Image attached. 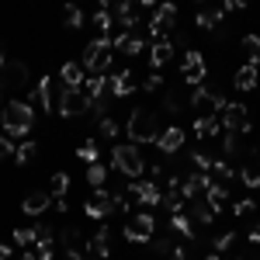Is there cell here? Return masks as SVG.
Returning a JSON list of instances; mask_svg holds the SVG:
<instances>
[{"instance_id": "6da1fadb", "label": "cell", "mask_w": 260, "mask_h": 260, "mask_svg": "<svg viewBox=\"0 0 260 260\" xmlns=\"http://www.w3.org/2000/svg\"><path fill=\"white\" fill-rule=\"evenodd\" d=\"M0 125H4V136L7 139H24L35 125V111L28 101H7L0 108Z\"/></svg>"}, {"instance_id": "7a4b0ae2", "label": "cell", "mask_w": 260, "mask_h": 260, "mask_svg": "<svg viewBox=\"0 0 260 260\" xmlns=\"http://www.w3.org/2000/svg\"><path fill=\"white\" fill-rule=\"evenodd\" d=\"M160 121H156V111L149 108H132L128 111V121H125V136L132 139V146H142V142H156L160 139Z\"/></svg>"}, {"instance_id": "3957f363", "label": "cell", "mask_w": 260, "mask_h": 260, "mask_svg": "<svg viewBox=\"0 0 260 260\" xmlns=\"http://www.w3.org/2000/svg\"><path fill=\"white\" fill-rule=\"evenodd\" d=\"M111 167L118 177H128V180H139L146 174V160H142L139 146H115L111 149Z\"/></svg>"}, {"instance_id": "277c9868", "label": "cell", "mask_w": 260, "mask_h": 260, "mask_svg": "<svg viewBox=\"0 0 260 260\" xmlns=\"http://www.w3.org/2000/svg\"><path fill=\"white\" fill-rule=\"evenodd\" d=\"M225 104H229V101H225V94H222L219 87L201 83V87L191 90V108L198 111V118H201V115H215V118H219L222 111H225Z\"/></svg>"}, {"instance_id": "5b68a950", "label": "cell", "mask_w": 260, "mask_h": 260, "mask_svg": "<svg viewBox=\"0 0 260 260\" xmlns=\"http://www.w3.org/2000/svg\"><path fill=\"white\" fill-rule=\"evenodd\" d=\"M87 73H98L104 77V70L111 66V39H94L87 49H83V62H80Z\"/></svg>"}, {"instance_id": "8992f818", "label": "cell", "mask_w": 260, "mask_h": 260, "mask_svg": "<svg viewBox=\"0 0 260 260\" xmlns=\"http://www.w3.org/2000/svg\"><path fill=\"white\" fill-rule=\"evenodd\" d=\"M125 194H128V201H136V205H142V208H153V205H160L163 201V191L156 180H128L125 184Z\"/></svg>"}, {"instance_id": "52a82bcc", "label": "cell", "mask_w": 260, "mask_h": 260, "mask_svg": "<svg viewBox=\"0 0 260 260\" xmlns=\"http://www.w3.org/2000/svg\"><path fill=\"white\" fill-rule=\"evenodd\" d=\"M153 236H156V219H153V212H136L132 219L125 222V240L149 243Z\"/></svg>"}, {"instance_id": "ba28073f", "label": "cell", "mask_w": 260, "mask_h": 260, "mask_svg": "<svg viewBox=\"0 0 260 260\" xmlns=\"http://www.w3.org/2000/svg\"><path fill=\"white\" fill-rule=\"evenodd\" d=\"M219 121H222L225 132H236V136L250 132V111H246V104H240V101H229L225 111L219 115Z\"/></svg>"}, {"instance_id": "9c48e42d", "label": "cell", "mask_w": 260, "mask_h": 260, "mask_svg": "<svg viewBox=\"0 0 260 260\" xmlns=\"http://www.w3.org/2000/svg\"><path fill=\"white\" fill-rule=\"evenodd\" d=\"M177 24V4H160L156 14L149 18V39L167 42V31Z\"/></svg>"}, {"instance_id": "30bf717a", "label": "cell", "mask_w": 260, "mask_h": 260, "mask_svg": "<svg viewBox=\"0 0 260 260\" xmlns=\"http://www.w3.org/2000/svg\"><path fill=\"white\" fill-rule=\"evenodd\" d=\"M205 73H208L205 70V56H201L198 49H187L184 52V62H180V80L191 83V90H194V87L205 83Z\"/></svg>"}, {"instance_id": "8fae6325", "label": "cell", "mask_w": 260, "mask_h": 260, "mask_svg": "<svg viewBox=\"0 0 260 260\" xmlns=\"http://www.w3.org/2000/svg\"><path fill=\"white\" fill-rule=\"evenodd\" d=\"M59 115H62V118H80V115H90V98L83 94V87H80V90H66V87H62V94H59Z\"/></svg>"}, {"instance_id": "7c38bea8", "label": "cell", "mask_w": 260, "mask_h": 260, "mask_svg": "<svg viewBox=\"0 0 260 260\" xmlns=\"http://www.w3.org/2000/svg\"><path fill=\"white\" fill-rule=\"evenodd\" d=\"M83 212L90 215V219H108L111 212H115V198H111V191L108 187H94V194L87 198V205H83Z\"/></svg>"}, {"instance_id": "4fadbf2b", "label": "cell", "mask_w": 260, "mask_h": 260, "mask_svg": "<svg viewBox=\"0 0 260 260\" xmlns=\"http://www.w3.org/2000/svg\"><path fill=\"white\" fill-rule=\"evenodd\" d=\"M187 219L194 222V229H198V225H205V229H208V225L215 222V208H212V205L205 201V194H201V198L187 201Z\"/></svg>"}, {"instance_id": "5bb4252c", "label": "cell", "mask_w": 260, "mask_h": 260, "mask_svg": "<svg viewBox=\"0 0 260 260\" xmlns=\"http://www.w3.org/2000/svg\"><path fill=\"white\" fill-rule=\"evenodd\" d=\"M52 87H56L52 77H42L39 87H35V94H31V101L39 104L42 111H56V108H59V104H56V94H52Z\"/></svg>"}, {"instance_id": "9a60e30c", "label": "cell", "mask_w": 260, "mask_h": 260, "mask_svg": "<svg viewBox=\"0 0 260 260\" xmlns=\"http://www.w3.org/2000/svg\"><path fill=\"white\" fill-rule=\"evenodd\" d=\"M156 146H160L163 156H174V153H180V146H184V132H180L177 125H170V128H163V132H160Z\"/></svg>"}, {"instance_id": "2e32d148", "label": "cell", "mask_w": 260, "mask_h": 260, "mask_svg": "<svg viewBox=\"0 0 260 260\" xmlns=\"http://www.w3.org/2000/svg\"><path fill=\"white\" fill-rule=\"evenodd\" d=\"M21 208H24V215H31V219H35V215H42V212H49V208H52V194H49V191H31V194L24 198Z\"/></svg>"}, {"instance_id": "e0dca14e", "label": "cell", "mask_w": 260, "mask_h": 260, "mask_svg": "<svg viewBox=\"0 0 260 260\" xmlns=\"http://www.w3.org/2000/svg\"><path fill=\"white\" fill-rule=\"evenodd\" d=\"M108 240H111V233H108V225H101L83 250H87V253H94L98 260H104V257H111V243H108Z\"/></svg>"}, {"instance_id": "ac0fdd59", "label": "cell", "mask_w": 260, "mask_h": 260, "mask_svg": "<svg viewBox=\"0 0 260 260\" xmlns=\"http://www.w3.org/2000/svg\"><path fill=\"white\" fill-rule=\"evenodd\" d=\"M257 83H260V70H257V66H250V62H243L240 70H236V77H233V87L243 90V94H246V90H253Z\"/></svg>"}, {"instance_id": "d6986e66", "label": "cell", "mask_w": 260, "mask_h": 260, "mask_svg": "<svg viewBox=\"0 0 260 260\" xmlns=\"http://www.w3.org/2000/svg\"><path fill=\"white\" fill-rule=\"evenodd\" d=\"M59 80H62V87H66V90H80L83 80H87V77H83V66H80V62H62Z\"/></svg>"}, {"instance_id": "ffe728a7", "label": "cell", "mask_w": 260, "mask_h": 260, "mask_svg": "<svg viewBox=\"0 0 260 260\" xmlns=\"http://www.w3.org/2000/svg\"><path fill=\"white\" fill-rule=\"evenodd\" d=\"M111 49H118V52H125V56H139L142 49H146V42L139 39V35H115L111 39Z\"/></svg>"}, {"instance_id": "44dd1931", "label": "cell", "mask_w": 260, "mask_h": 260, "mask_svg": "<svg viewBox=\"0 0 260 260\" xmlns=\"http://www.w3.org/2000/svg\"><path fill=\"white\" fill-rule=\"evenodd\" d=\"M170 59H174V45L170 42H153L149 45V66L153 70H163Z\"/></svg>"}, {"instance_id": "7402d4cb", "label": "cell", "mask_w": 260, "mask_h": 260, "mask_svg": "<svg viewBox=\"0 0 260 260\" xmlns=\"http://www.w3.org/2000/svg\"><path fill=\"white\" fill-rule=\"evenodd\" d=\"M108 90H111V98H128V94L136 90V83H132V73H128V70L115 73V77L108 80Z\"/></svg>"}, {"instance_id": "603a6c76", "label": "cell", "mask_w": 260, "mask_h": 260, "mask_svg": "<svg viewBox=\"0 0 260 260\" xmlns=\"http://www.w3.org/2000/svg\"><path fill=\"white\" fill-rule=\"evenodd\" d=\"M222 132V121L215 118V115H201V118H194V136L198 139H215Z\"/></svg>"}, {"instance_id": "cb8c5ba5", "label": "cell", "mask_w": 260, "mask_h": 260, "mask_svg": "<svg viewBox=\"0 0 260 260\" xmlns=\"http://www.w3.org/2000/svg\"><path fill=\"white\" fill-rule=\"evenodd\" d=\"M111 28H115V18L108 7H98L94 14V39H111Z\"/></svg>"}, {"instance_id": "d4e9b609", "label": "cell", "mask_w": 260, "mask_h": 260, "mask_svg": "<svg viewBox=\"0 0 260 260\" xmlns=\"http://www.w3.org/2000/svg\"><path fill=\"white\" fill-rule=\"evenodd\" d=\"M205 201H208V205H212V208H215V215H219L222 208H225V205H229V187H225V184H219V180H215V184H212V187H208V191H205Z\"/></svg>"}, {"instance_id": "484cf974", "label": "cell", "mask_w": 260, "mask_h": 260, "mask_svg": "<svg viewBox=\"0 0 260 260\" xmlns=\"http://www.w3.org/2000/svg\"><path fill=\"white\" fill-rule=\"evenodd\" d=\"M170 233H180L187 243L198 236V229H194V222L187 219V212H184V215H170Z\"/></svg>"}, {"instance_id": "4316f807", "label": "cell", "mask_w": 260, "mask_h": 260, "mask_svg": "<svg viewBox=\"0 0 260 260\" xmlns=\"http://www.w3.org/2000/svg\"><path fill=\"white\" fill-rule=\"evenodd\" d=\"M104 90H108V80L98 77V73H87V80H83V94L90 101H101L104 98Z\"/></svg>"}, {"instance_id": "83f0119b", "label": "cell", "mask_w": 260, "mask_h": 260, "mask_svg": "<svg viewBox=\"0 0 260 260\" xmlns=\"http://www.w3.org/2000/svg\"><path fill=\"white\" fill-rule=\"evenodd\" d=\"M222 18H225V14H222V7H219V11H198V14H194L198 28H205V31H219Z\"/></svg>"}, {"instance_id": "f1b7e54d", "label": "cell", "mask_w": 260, "mask_h": 260, "mask_svg": "<svg viewBox=\"0 0 260 260\" xmlns=\"http://www.w3.org/2000/svg\"><path fill=\"white\" fill-rule=\"evenodd\" d=\"M240 49H243V56H246V62L260 70V39H257V35H243Z\"/></svg>"}, {"instance_id": "f546056e", "label": "cell", "mask_w": 260, "mask_h": 260, "mask_svg": "<svg viewBox=\"0 0 260 260\" xmlns=\"http://www.w3.org/2000/svg\"><path fill=\"white\" fill-rule=\"evenodd\" d=\"M59 243L66 246V250H80V243H83L80 229H77V225H62L59 229Z\"/></svg>"}, {"instance_id": "4dcf8cb0", "label": "cell", "mask_w": 260, "mask_h": 260, "mask_svg": "<svg viewBox=\"0 0 260 260\" xmlns=\"http://www.w3.org/2000/svg\"><path fill=\"white\" fill-rule=\"evenodd\" d=\"M212 174L219 177V184H225V187H229V180L236 177V167L225 160V156H219V160H215V167H212Z\"/></svg>"}, {"instance_id": "1f68e13d", "label": "cell", "mask_w": 260, "mask_h": 260, "mask_svg": "<svg viewBox=\"0 0 260 260\" xmlns=\"http://www.w3.org/2000/svg\"><path fill=\"white\" fill-rule=\"evenodd\" d=\"M66 191H70V174H52V180H49V194H52V201L66 198Z\"/></svg>"}, {"instance_id": "d6a6232c", "label": "cell", "mask_w": 260, "mask_h": 260, "mask_svg": "<svg viewBox=\"0 0 260 260\" xmlns=\"http://www.w3.org/2000/svg\"><path fill=\"white\" fill-rule=\"evenodd\" d=\"M163 208H167V212H170V215H184V208H187V201L180 198L177 191H167V194H163V201H160Z\"/></svg>"}, {"instance_id": "836d02e7", "label": "cell", "mask_w": 260, "mask_h": 260, "mask_svg": "<svg viewBox=\"0 0 260 260\" xmlns=\"http://www.w3.org/2000/svg\"><path fill=\"white\" fill-rule=\"evenodd\" d=\"M104 180H108V167H104V163H90V167H87V184H90V187H104Z\"/></svg>"}, {"instance_id": "e575fe53", "label": "cell", "mask_w": 260, "mask_h": 260, "mask_svg": "<svg viewBox=\"0 0 260 260\" xmlns=\"http://www.w3.org/2000/svg\"><path fill=\"white\" fill-rule=\"evenodd\" d=\"M77 156H80V160L87 163V167H90V163H98V160H101L98 142H94V139H83V142H80V149H77Z\"/></svg>"}, {"instance_id": "d590c367", "label": "cell", "mask_w": 260, "mask_h": 260, "mask_svg": "<svg viewBox=\"0 0 260 260\" xmlns=\"http://www.w3.org/2000/svg\"><path fill=\"white\" fill-rule=\"evenodd\" d=\"M7 77H11L14 87H24L28 83V66L24 62H7Z\"/></svg>"}, {"instance_id": "8d00e7d4", "label": "cell", "mask_w": 260, "mask_h": 260, "mask_svg": "<svg viewBox=\"0 0 260 260\" xmlns=\"http://www.w3.org/2000/svg\"><path fill=\"white\" fill-rule=\"evenodd\" d=\"M174 246H177V243L170 240V236H153V240H149V250H153L156 257H170Z\"/></svg>"}, {"instance_id": "74e56055", "label": "cell", "mask_w": 260, "mask_h": 260, "mask_svg": "<svg viewBox=\"0 0 260 260\" xmlns=\"http://www.w3.org/2000/svg\"><path fill=\"white\" fill-rule=\"evenodd\" d=\"M35 153H39V142L28 139V142H21L18 149H14V160H18V163H28V160H35Z\"/></svg>"}, {"instance_id": "f35d334b", "label": "cell", "mask_w": 260, "mask_h": 260, "mask_svg": "<svg viewBox=\"0 0 260 260\" xmlns=\"http://www.w3.org/2000/svg\"><path fill=\"white\" fill-rule=\"evenodd\" d=\"M222 156H225V160L240 156V136H236V132H225V139H222Z\"/></svg>"}, {"instance_id": "ab89813d", "label": "cell", "mask_w": 260, "mask_h": 260, "mask_svg": "<svg viewBox=\"0 0 260 260\" xmlns=\"http://www.w3.org/2000/svg\"><path fill=\"white\" fill-rule=\"evenodd\" d=\"M187 160L194 163V170H201V174H212V167H215V160H212L208 153H201V149H194V153H191Z\"/></svg>"}, {"instance_id": "60d3db41", "label": "cell", "mask_w": 260, "mask_h": 260, "mask_svg": "<svg viewBox=\"0 0 260 260\" xmlns=\"http://www.w3.org/2000/svg\"><path fill=\"white\" fill-rule=\"evenodd\" d=\"M240 180L250 187V191H260V167H243V170H240Z\"/></svg>"}, {"instance_id": "b9f144b4", "label": "cell", "mask_w": 260, "mask_h": 260, "mask_svg": "<svg viewBox=\"0 0 260 260\" xmlns=\"http://www.w3.org/2000/svg\"><path fill=\"white\" fill-rule=\"evenodd\" d=\"M180 108H184L180 94L177 90H167V94H163V111H167V115H180Z\"/></svg>"}, {"instance_id": "7bdbcfd3", "label": "cell", "mask_w": 260, "mask_h": 260, "mask_svg": "<svg viewBox=\"0 0 260 260\" xmlns=\"http://www.w3.org/2000/svg\"><path fill=\"white\" fill-rule=\"evenodd\" d=\"M62 24H66V28H80V24H83V11L70 4V7L62 11Z\"/></svg>"}, {"instance_id": "ee69618b", "label": "cell", "mask_w": 260, "mask_h": 260, "mask_svg": "<svg viewBox=\"0 0 260 260\" xmlns=\"http://www.w3.org/2000/svg\"><path fill=\"white\" fill-rule=\"evenodd\" d=\"M14 243H18V246H35V225H21V229H14Z\"/></svg>"}, {"instance_id": "f6af8a7d", "label": "cell", "mask_w": 260, "mask_h": 260, "mask_svg": "<svg viewBox=\"0 0 260 260\" xmlns=\"http://www.w3.org/2000/svg\"><path fill=\"white\" fill-rule=\"evenodd\" d=\"M229 246H236V233H222V236H215V243H212V253H225Z\"/></svg>"}, {"instance_id": "bcb514c9", "label": "cell", "mask_w": 260, "mask_h": 260, "mask_svg": "<svg viewBox=\"0 0 260 260\" xmlns=\"http://www.w3.org/2000/svg\"><path fill=\"white\" fill-rule=\"evenodd\" d=\"M253 205H257L253 198H243V201H236V205H233V215H236V219L250 215V212H253Z\"/></svg>"}, {"instance_id": "7dc6e473", "label": "cell", "mask_w": 260, "mask_h": 260, "mask_svg": "<svg viewBox=\"0 0 260 260\" xmlns=\"http://www.w3.org/2000/svg\"><path fill=\"white\" fill-rule=\"evenodd\" d=\"M191 250H194V246H187V243H177V246L170 250V257H167V260H191Z\"/></svg>"}, {"instance_id": "c3c4849f", "label": "cell", "mask_w": 260, "mask_h": 260, "mask_svg": "<svg viewBox=\"0 0 260 260\" xmlns=\"http://www.w3.org/2000/svg\"><path fill=\"white\" fill-rule=\"evenodd\" d=\"M160 83H163V77H160V73H149V77H146V80H142L139 87L146 90V94H153V90H160Z\"/></svg>"}, {"instance_id": "681fc988", "label": "cell", "mask_w": 260, "mask_h": 260, "mask_svg": "<svg viewBox=\"0 0 260 260\" xmlns=\"http://www.w3.org/2000/svg\"><path fill=\"white\" fill-rule=\"evenodd\" d=\"M101 136H104V139H115V136H118V121L104 118V121H101Z\"/></svg>"}, {"instance_id": "f907efd6", "label": "cell", "mask_w": 260, "mask_h": 260, "mask_svg": "<svg viewBox=\"0 0 260 260\" xmlns=\"http://www.w3.org/2000/svg\"><path fill=\"white\" fill-rule=\"evenodd\" d=\"M11 153H14V146H11V139H4V132H0V160L11 156Z\"/></svg>"}, {"instance_id": "816d5d0a", "label": "cell", "mask_w": 260, "mask_h": 260, "mask_svg": "<svg viewBox=\"0 0 260 260\" xmlns=\"http://www.w3.org/2000/svg\"><path fill=\"white\" fill-rule=\"evenodd\" d=\"M62 260H87V253H83V250H66Z\"/></svg>"}, {"instance_id": "f5cc1de1", "label": "cell", "mask_w": 260, "mask_h": 260, "mask_svg": "<svg viewBox=\"0 0 260 260\" xmlns=\"http://www.w3.org/2000/svg\"><path fill=\"white\" fill-rule=\"evenodd\" d=\"M250 243H253V246L260 243V219L253 222V225H250Z\"/></svg>"}, {"instance_id": "db71d44e", "label": "cell", "mask_w": 260, "mask_h": 260, "mask_svg": "<svg viewBox=\"0 0 260 260\" xmlns=\"http://www.w3.org/2000/svg\"><path fill=\"white\" fill-rule=\"evenodd\" d=\"M52 205H56V208H59L62 215H66V212H70V201H66V198H56V201H52Z\"/></svg>"}, {"instance_id": "11a10c76", "label": "cell", "mask_w": 260, "mask_h": 260, "mask_svg": "<svg viewBox=\"0 0 260 260\" xmlns=\"http://www.w3.org/2000/svg\"><path fill=\"white\" fill-rule=\"evenodd\" d=\"M14 260H39V257H35L31 250H24V253H18V257H14Z\"/></svg>"}, {"instance_id": "9f6ffc18", "label": "cell", "mask_w": 260, "mask_h": 260, "mask_svg": "<svg viewBox=\"0 0 260 260\" xmlns=\"http://www.w3.org/2000/svg\"><path fill=\"white\" fill-rule=\"evenodd\" d=\"M7 257H11V250H7V246L0 243V260H7Z\"/></svg>"}, {"instance_id": "6f0895ef", "label": "cell", "mask_w": 260, "mask_h": 260, "mask_svg": "<svg viewBox=\"0 0 260 260\" xmlns=\"http://www.w3.org/2000/svg\"><path fill=\"white\" fill-rule=\"evenodd\" d=\"M0 70H7V59H4V52H0Z\"/></svg>"}, {"instance_id": "680465c9", "label": "cell", "mask_w": 260, "mask_h": 260, "mask_svg": "<svg viewBox=\"0 0 260 260\" xmlns=\"http://www.w3.org/2000/svg\"><path fill=\"white\" fill-rule=\"evenodd\" d=\"M0 101H4V83H0ZM0 108H4V104H0Z\"/></svg>"}, {"instance_id": "91938a15", "label": "cell", "mask_w": 260, "mask_h": 260, "mask_svg": "<svg viewBox=\"0 0 260 260\" xmlns=\"http://www.w3.org/2000/svg\"><path fill=\"white\" fill-rule=\"evenodd\" d=\"M257 205H260V191H257Z\"/></svg>"}, {"instance_id": "94428289", "label": "cell", "mask_w": 260, "mask_h": 260, "mask_svg": "<svg viewBox=\"0 0 260 260\" xmlns=\"http://www.w3.org/2000/svg\"><path fill=\"white\" fill-rule=\"evenodd\" d=\"M243 260H253V257H243Z\"/></svg>"}]
</instances>
